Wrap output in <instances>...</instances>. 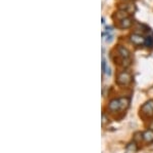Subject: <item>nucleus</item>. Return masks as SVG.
I'll use <instances>...</instances> for the list:
<instances>
[{
  "label": "nucleus",
  "instance_id": "14",
  "mask_svg": "<svg viewBox=\"0 0 153 153\" xmlns=\"http://www.w3.org/2000/svg\"><path fill=\"white\" fill-rule=\"evenodd\" d=\"M112 39H113V36L109 34V35H107V38H106V42H110Z\"/></svg>",
  "mask_w": 153,
  "mask_h": 153
},
{
  "label": "nucleus",
  "instance_id": "4",
  "mask_svg": "<svg viewBox=\"0 0 153 153\" xmlns=\"http://www.w3.org/2000/svg\"><path fill=\"white\" fill-rule=\"evenodd\" d=\"M108 109L111 111H117L120 110V100L118 99H113L109 102L108 104Z\"/></svg>",
  "mask_w": 153,
  "mask_h": 153
},
{
  "label": "nucleus",
  "instance_id": "1",
  "mask_svg": "<svg viewBox=\"0 0 153 153\" xmlns=\"http://www.w3.org/2000/svg\"><path fill=\"white\" fill-rule=\"evenodd\" d=\"M132 81V76L128 72H122L117 77V83L120 85H128Z\"/></svg>",
  "mask_w": 153,
  "mask_h": 153
},
{
  "label": "nucleus",
  "instance_id": "8",
  "mask_svg": "<svg viewBox=\"0 0 153 153\" xmlns=\"http://www.w3.org/2000/svg\"><path fill=\"white\" fill-rule=\"evenodd\" d=\"M120 110H125L128 108V106L130 104L129 98H120Z\"/></svg>",
  "mask_w": 153,
  "mask_h": 153
},
{
  "label": "nucleus",
  "instance_id": "3",
  "mask_svg": "<svg viewBox=\"0 0 153 153\" xmlns=\"http://www.w3.org/2000/svg\"><path fill=\"white\" fill-rule=\"evenodd\" d=\"M131 41L135 44V45H142V44H145V38L140 34H132L131 35Z\"/></svg>",
  "mask_w": 153,
  "mask_h": 153
},
{
  "label": "nucleus",
  "instance_id": "15",
  "mask_svg": "<svg viewBox=\"0 0 153 153\" xmlns=\"http://www.w3.org/2000/svg\"><path fill=\"white\" fill-rule=\"evenodd\" d=\"M105 73L106 74H107V75L108 76H110V75H111V72H110V68H106V70H105Z\"/></svg>",
  "mask_w": 153,
  "mask_h": 153
},
{
  "label": "nucleus",
  "instance_id": "17",
  "mask_svg": "<svg viewBox=\"0 0 153 153\" xmlns=\"http://www.w3.org/2000/svg\"><path fill=\"white\" fill-rule=\"evenodd\" d=\"M126 153H132V152H129V151H126Z\"/></svg>",
  "mask_w": 153,
  "mask_h": 153
},
{
  "label": "nucleus",
  "instance_id": "5",
  "mask_svg": "<svg viewBox=\"0 0 153 153\" xmlns=\"http://www.w3.org/2000/svg\"><path fill=\"white\" fill-rule=\"evenodd\" d=\"M143 140L147 143H152L153 142V130H147L143 133Z\"/></svg>",
  "mask_w": 153,
  "mask_h": 153
},
{
  "label": "nucleus",
  "instance_id": "16",
  "mask_svg": "<svg viewBox=\"0 0 153 153\" xmlns=\"http://www.w3.org/2000/svg\"><path fill=\"white\" fill-rule=\"evenodd\" d=\"M149 130H153V120H151V121H150V123H149Z\"/></svg>",
  "mask_w": 153,
  "mask_h": 153
},
{
  "label": "nucleus",
  "instance_id": "11",
  "mask_svg": "<svg viewBox=\"0 0 153 153\" xmlns=\"http://www.w3.org/2000/svg\"><path fill=\"white\" fill-rule=\"evenodd\" d=\"M145 45L147 47H153V35L148 36L145 38Z\"/></svg>",
  "mask_w": 153,
  "mask_h": 153
},
{
  "label": "nucleus",
  "instance_id": "12",
  "mask_svg": "<svg viewBox=\"0 0 153 153\" xmlns=\"http://www.w3.org/2000/svg\"><path fill=\"white\" fill-rule=\"evenodd\" d=\"M142 139H143V134H141V133H137V134H135V137H134V142L141 141Z\"/></svg>",
  "mask_w": 153,
  "mask_h": 153
},
{
  "label": "nucleus",
  "instance_id": "6",
  "mask_svg": "<svg viewBox=\"0 0 153 153\" xmlns=\"http://www.w3.org/2000/svg\"><path fill=\"white\" fill-rule=\"evenodd\" d=\"M117 51H118V54H120V55L125 59V60H126V59H129V57H130V51L128 50V49L126 48L125 46H122V45L118 46Z\"/></svg>",
  "mask_w": 153,
  "mask_h": 153
},
{
  "label": "nucleus",
  "instance_id": "2",
  "mask_svg": "<svg viewBox=\"0 0 153 153\" xmlns=\"http://www.w3.org/2000/svg\"><path fill=\"white\" fill-rule=\"evenodd\" d=\"M141 112L146 116H152L153 115V100H150L145 103L141 107Z\"/></svg>",
  "mask_w": 153,
  "mask_h": 153
},
{
  "label": "nucleus",
  "instance_id": "9",
  "mask_svg": "<svg viewBox=\"0 0 153 153\" xmlns=\"http://www.w3.org/2000/svg\"><path fill=\"white\" fill-rule=\"evenodd\" d=\"M137 150H138V147H137V144H136V142L130 143V144L127 146V151H129V152L135 153L136 151H137Z\"/></svg>",
  "mask_w": 153,
  "mask_h": 153
},
{
  "label": "nucleus",
  "instance_id": "10",
  "mask_svg": "<svg viewBox=\"0 0 153 153\" xmlns=\"http://www.w3.org/2000/svg\"><path fill=\"white\" fill-rule=\"evenodd\" d=\"M117 18L120 19V21H122V20L128 18V12L126 11H122V9H120L118 12H117Z\"/></svg>",
  "mask_w": 153,
  "mask_h": 153
},
{
  "label": "nucleus",
  "instance_id": "13",
  "mask_svg": "<svg viewBox=\"0 0 153 153\" xmlns=\"http://www.w3.org/2000/svg\"><path fill=\"white\" fill-rule=\"evenodd\" d=\"M106 61L104 60V58L102 59V72L105 73V70H106Z\"/></svg>",
  "mask_w": 153,
  "mask_h": 153
},
{
  "label": "nucleus",
  "instance_id": "7",
  "mask_svg": "<svg viewBox=\"0 0 153 153\" xmlns=\"http://www.w3.org/2000/svg\"><path fill=\"white\" fill-rule=\"evenodd\" d=\"M131 26H132V21H131V19H129V18H126L120 22V27L123 29L130 28Z\"/></svg>",
  "mask_w": 153,
  "mask_h": 153
}]
</instances>
